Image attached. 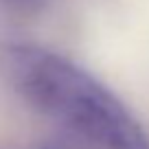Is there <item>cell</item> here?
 Masks as SVG:
<instances>
[{"label": "cell", "instance_id": "cell-2", "mask_svg": "<svg viewBox=\"0 0 149 149\" xmlns=\"http://www.w3.org/2000/svg\"><path fill=\"white\" fill-rule=\"evenodd\" d=\"M9 2H13V5L22 7V9H33V7H37L42 0H9Z\"/></svg>", "mask_w": 149, "mask_h": 149}, {"label": "cell", "instance_id": "cell-1", "mask_svg": "<svg viewBox=\"0 0 149 149\" xmlns=\"http://www.w3.org/2000/svg\"><path fill=\"white\" fill-rule=\"evenodd\" d=\"M7 68L29 101L99 149H149V134L114 92L81 66L42 46L18 44Z\"/></svg>", "mask_w": 149, "mask_h": 149}]
</instances>
